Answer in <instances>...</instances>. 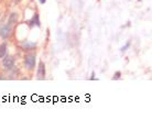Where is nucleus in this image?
Wrapping results in <instances>:
<instances>
[{
  "label": "nucleus",
  "mask_w": 152,
  "mask_h": 131,
  "mask_svg": "<svg viewBox=\"0 0 152 131\" xmlns=\"http://www.w3.org/2000/svg\"><path fill=\"white\" fill-rule=\"evenodd\" d=\"M24 63H26V66H27L28 68L32 69L35 65V56L34 55H32V54L27 55V56H26V61H24Z\"/></svg>",
  "instance_id": "nucleus-1"
},
{
  "label": "nucleus",
  "mask_w": 152,
  "mask_h": 131,
  "mask_svg": "<svg viewBox=\"0 0 152 131\" xmlns=\"http://www.w3.org/2000/svg\"><path fill=\"white\" fill-rule=\"evenodd\" d=\"M44 76H45V66H44L43 62H40L38 69V77L39 78H43Z\"/></svg>",
  "instance_id": "nucleus-4"
},
{
  "label": "nucleus",
  "mask_w": 152,
  "mask_h": 131,
  "mask_svg": "<svg viewBox=\"0 0 152 131\" xmlns=\"http://www.w3.org/2000/svg\"><path fill=\"white\" fill-rule=\"evenodd\" d=\"M120 72H117V73L115 74V76L113 77V79H118V78H119V77H120Z\"/></svg>",
  "instance_id": "nucleus-10"
},
{
  "label": "nucleus",
  "mask_w": 152,
  "mask_h": 131,
  "mask_svg": "<svg viewBox=\"0 0 152 131\" xmlns=\"http://www.w3.org/2000/svg\"><path fill=\"white\" fill-rule=\"evenodd\" d=\"M17 21H18V15L17 13H11L10 18H9V24L11 25L15 22H17Z\"/></svg>",
  "instance_id": "nucleus-6"
},
{
  "label": "nucleus",
  "mask_w": 152,
  "mask_h": 131,
  "mask_svg": "<svg viewBox=\"0 0 152 131\" xmlns=\"http://www.w3.org/2000/svg\"><path fill=\"white\" fill-rule=\"evenodd\" d=\"M11 33V25L10 24H7V25H4L1 31H0V36L2 39H7L9 35Z\"/></svg>",
  "instance_id": "nucleus-2"
},
{
  "label": "nucleus",
  "mask_w": 152,
  "mask_h": 131,
  "mask_svg": "<svg viewBox=\"0 0 152 131\" xmlns=\"http://www.w3.org/2000/svg\"><path fill=\"white\" fill-rule=\"evenodd\" d=\"M39 1H40V4H45V2H46V0H39Z\"/></svg>",
  "instance_id": "nucleus-11"
},
{
  "label": "nucleus",
  "mask_w": 152,
  "mask_h": 131,
  "mask_svg": "<svg viewBox=\"0 0 152 131\" xmlns=\"http://www.w3.org/2000/svg\"><path fill=\"white\" fill-rule=\"evenodd\" d=\"M6 52H7V45H6V43H4L0 45V57H4L6 55Z\"/></svg>",
  "instance_id": "nucleus-7"
},
{
  "label": "nucleus",
  "mask_w": 152,
  "mask_h": 131,
  "mask_svg": "<svg viewBox=\"0 0 152 131\" xmlns=\"http://www.w3.org/2000/svg\"><path fill=\"white\" fill-rule=\"evenodd\" d=\"M31 24L33 25V24H35V25H38V27H40V19H39V15L38 13H35L34 17H33V19L31 20Z\"/></svg>",
  "instance_id": "nucleus-8"
},
{
  "label": "nucleus",
  "mask_w": 152,
  "mask_h": 131,
  "mask_svg": "<svg viewBox=\"0 0 152 131\" xmlns=\"http://www.w3.org/2000/svg\"><path fill=\"white\" fill-rule=\"evenodd\" d=\"M2 64H4V67L6 69H11L13 67V58L11 56H6Z\"/></svg>",
  "instance_id": "nucleus-3"
},
{
  "label": "nucleus",
  "mask_w": 152,
  "mask_h": 131,
  "mask_svg": "<svg viewBox=\"0 0 152 131\" xmlns=\"http://www.w3.org/2000/svg\"><path fill=\"white\" fill-rule=\"evenodd\" d=\"M129 46H130V41L128 43H127V44H126V45L124 46V47H121V52H125V51L127 50V49H128Z\"/></svg>",
  "instance_id": "nucleus-9"
},
{
  "label": "nucleus",
  "mask_w": 152,
  "mask_h": 131,
  "mask_svg": "<svg viewBox=\"0 0 152 131\" xmlns=\"http://www.w3.org/2000/svg\"><path fill=\"white\" fill-rule=\"evenodd\" d=\"M21 46H22L23 50L30 51V50H32L33 47H35V43H32V42H30V41H26V42L22 43V45Z\"/></svg>",
  "instance_id": "nucleus-5"
}]
</instances>
